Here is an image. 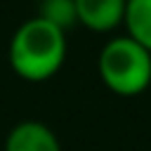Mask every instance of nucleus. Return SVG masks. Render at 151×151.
Segmentation results:
<instances>
[{"mask_svg":"<svg viewBox=\"0 0 151 151\" xmlns=\"http://www.w3.org/2000/svg\"><path fill=\"white\" fill-rule=\"evenodd\" d=\"M12 71L28 83L50 80L66 61V33L40 17L24 21L7 50Z\"/></svg>","mask_w":151,"mask_h":151,"instance_id":"f257e3e1","label":"nucleus"},{"mask_svg":"<svg viewBox=\"0 0 151 151\" xmlns=\"http://www.w3.org/2000/svg\"><path fill=\"white\" fill-rule=\"evenodd\" d=\"M101 83L118 97H137L151 85V52L127 35L111 38L97 59Z\"/></svg>","mask_w":151,"mask_h":151,"instance_id":"f03ea898","label":"nucleus"},{"mask_svg":"<svg viewBox=\"0 0 151 151\" xmlns=\"http://www.w3.org/2000/svg\"><path fill=\"white\" fill-rule=\"evenodd\" d=\"M2 151H61V142L50 125L21 120L7 132Z\"/></svg>","mask_w":151,"mask_h":151,"instance_id":"7ed1b4c3","label":"nucleus"},{"mask_svg":"<svg viewBox=\"0 0 151 151\" xmlns=\"http://www.w3.org/2000/svg\"><path fill=\"white\" fill-rule=\"evenodd\" d=\"M78 24L94 33H109L123 24L127 0H73Z\"/></svg>","mask_w":151,"mask_h":151,"instance_id":"20e7f679","label":"nucleus"},{"mask_svg":"<svg viewBox=\"0 0 151 151\" xmlns=\"http://www.w3.org/2000/svg\"><path fill=\"white\" fill-rule=\"evenodd\" d=\"M123 26L127 38L151 52V0H127Z\"/></svg>","mask_w":151,"mask_h":151,"instance_id":"39448f33","label":"nucleus"},{"mask_svg":"<svg viewBox=\"0 0 151 151\" xmlns=\"http://www.w3.org/2000/svg\"><path fill=\"white\" fill-rule=\"evenodd\" d=\"M38 17L64 33L78 24V12L73 0H42L38 2Z\"/></svg>","mask_w":151,"mask_h":151,"instance_id":"423d86ee","label":"nucleus"},{"mask_svg":"<svg viewBox=\"0 0 151 151\" xmlns=\"http://www.w3.org/2000/svg\"><path fill=\"white\" fill-rule=\"evenodd\" d=\"M35 2H42V0H35Z\"/></svg>","mask_w":151,"mask_h":151,"instance_id":"0eeeda50","label":"nucleus"}]
</instances>
